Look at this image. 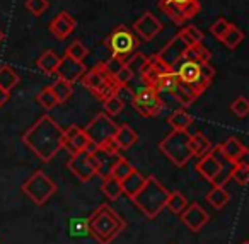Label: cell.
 Listing matches in <instances>:
<instances>
[{"label": "cell", "instance_id": "6da1fadb", "mask_svg": "<svg viewBox=\"0 0 249 244\" xmlns=\"http://www.w3.org/2000/svg\"><path fill=\"white\" fill-rule=\"evenodd\" d=\"M22 144L43 162H50L63 149V128L52 116H41L24 135Z\"/></svg>", "mask_w": 249, "mask_h": 244}, {"label": "cell", "instance_id": "7a4b0ae2", "mask_svg": "<svg viewBox=\"0 0 249 244\" xmlns=\"http://www.w3.org/2000/svg\"><path fill=\"white\" fill-rule=\"evenodd\" d=\"M87 222H89L90 236L99 241V244H111L126 227V222L109 205H99V208H96L89 215Z\"/></svg>", "mask_w": 249, "mask_h": 244}, {"label": "cell", "instance_id": "3957f363", "mask_svg": "<svg viewBox=\"0 0 249 244\" xmlns=\"http://www.w3.org/2000/svg\"><path fill=\"white\" fill-rule=\"evenodd\" d=\"M167 191L162 186V183L154 176H147L145 183L140 188V191L132 198V202L137 205V208L147 217V219H156L164 208H166Z\"/></svg>", "mask_w": 249, "mask_h": 244}, {"label": "cell", "instance_id": "277c9868", "mask_svg": "<svg viewBox=\"0 0 249 244\" xmlns=\"http://www.w3.org/2000/svg\"><path fill=\"white\" fill-rule=\"evenodd\" d=\"M159 150L173 162L176 168H184L193 157L190 147L188 130H173L159 142Z\"/></svg>", "mask_w": 249, "mask_h": 244}, {"label": "cell", "instance_id": "5b68a950", "mask_svg": "<svg viewBox=\"0 0 249 244\" xmlns=\"http://www.w3.org/2000/svg\"><path fill=\"white\" fill-rule=\"evenodd\" d=\"M139 45H140L139 36H135V33L132 29H128L123 24L116 26L106 38V46L111 52V56H118V58L124 60V62L133 53H137Z\"/></svg>", "mask_w": 249, "mask_h": 244}, {"label": "cell", "instance_id": "8992f818", "mask_svg": "<svg viewBox=\"0 0 249 244\" xmlns=\"http://www.w3.org/2000/svg\"><path fill=\"white\" fill-rule=\"evenodd\" d=\"M21 189L35 205L41 206L55 195L56 185L48 174H45V171H36L22 183Z\"/></svg>", "mask_w": 249, "mask_h": 244}, {"label": "cell", "instance_id": "52a82bcc", "mask_svg": "<svg viewBox=\"0 0 249 244\" xmlns=\"http://www.w3.org/2000/svg\"><path fill=\"white\" fill-rule=\"evenodd\" d=\"M132 106L140 116L154 118L160 114V111H162V108H164V103H162V99H160L159 93H157L154 87L143 86V87H139V89L133 93Z\"/></svg>", "mask_w": 249, "mask_h": 244}, {"label": "cell", "instance_id": "ba28073f", "mask_svg": "<svg viewBox=\"0 0 249 244\" xmlns=\"http://www.w3.org/2000/svg\"><path fill=\"white\" fill-rule=\"evenodd\" d=\"M118 130V125L113 121V118L107 116L106 113H99L87 123V127L84 128L86 135L89 137V140L92 144H96L97 147H104L106 144L113 142L114 133Z\"/></svg>", "mask_w": 249, "mask_h": 244}, {"label": "cell", "instance_id": "9c48e42d", "mask_svg": "<svg viewBox=\"0 0 249 244\" xmlns=\"http://www.w3.org/2000/svg\"><path fill=\"white\" fill-rule=\"evenodd\" d=\"M67 168L79 181L87 183L96 176V159L89 152L80 150L75 152V154H70Z\"/></svg>", "mask_w": 249, "mask_h": 244}, {"label": "cell", "instance_id": "30bf717a", "mask_svg": "<svg viewBox=\"0 0 249 244\" xmlns=\"http://www.w3.org/2000/svg\"><path fill=\"white\" fill-rule=\"evenodd\" d=\"M159 7H160V11L166 16H169L176 24H183L188 19H193L195 16L201 11V5L198 0H191L190 4H184V5H178V4H174V2H171V0H160Z\"/></svg>", "mask_w": 249, "mask_h": 244}, {"label": "cell", "instance_id": "8fae6325", "mask_svg": "<svg viewBox=\"0 0 249 244\" xmlns=\"http://www.w3.org/2000/svg\"><path fill=\"white\" fill-rule=\"evenodd\" d=\"M188 46L190 45H188L179 35H176L156 56L164 63V65H167L169 69L174 70V67L184 58V53H186Z\"/></svg>", "mask_w": 249, "mask_h": 244}, {"label": "cell", "instance_id": "7c38bea8", "mask_svg": "<svg viewBox=\"0 0 249 244\" xmlns=\"http://www.w3.org/2000/svg\"><path fill=\"white\" fill-rule=\"evenodd\" d=\"M200 70H201L200 62H195V60H188V58H183L174 67V72L178 74V79L183 84H188L198 96H200V91H198V86H200Z\"/></svg>", "mask_w": 249, "mask_h": 244}, {"label": "cell", "instance_id": "4fadbf2b", "mask_svg": "<svg viewBox=\"0 0 249 244\" xmlns=\"http://www.w3.org/2000/svg\"><path fill=\"white\" fill-rule=\"evenodd\" d=\"M224 162H225V159H224V155L220 154L218 145H217V147L212 149L208 154H205L203 157H200V161H198V164H196V171L203 179L212 181V179L217 176V172L220 171Z\"/></svg>", "mask_w": 249, "mask_h": 244}, {"label": "cell", "instance_id": "5bb4252c", "mask_svg": "<svg viewBox=\"0 0 249 244\" xmlns=\"http://www.w3.org/2000/svg\"><path fill=\"white\" fill-rule=\"evenodd\" d=\"M179 215L184 225L190 230H193V232H200L208 224V220H210V215H208V213L201 208V205H198V203H188L186 208H184Z\"/></svg>", "mask_w": 249, "mask_h": 244}, {"label": "cell", "instance_id": "9a60e30c", "mask_svg": "<svg viewBox=\"0 0 249 244\" xmlns=\"http://www.w3.org/2000/svg\"><path fill=\"white\" fill-rule=\"evenodd\" d=\"M133 31H135L137 36L142 38L143 41H152V39L162 31V22H160L152 12H145L142 18L135 21Z\"/></svg>", "mask_w": 249, "mask_h": 244}, {"label": "cell", "instance_id": "2e32d148", "mask_svg": "<svg viewBox=\"0 0 249 244\" xmlns=\"http://www.w3.org/2000/svg\"><path fill=\"white\" fill-rule=\"evenodd\" d=\"M84 74H86V65H84V62H77V60H72L67 55H63L62 58H60V63L55 70V75H58V79H63L70 84L80 80V77H82Z\"/></svg>", "mask_w": 249, "mask_h": 244}, {"label": "cell", "instance_id": "e0dca14e", "mask_svg": "<svg viewBox=\"0 0 249 244\" xmlns=\"http://www.w3.org/2000/svg\"><path fill=\"white\" fill-rule=\"evenodd\" d=\"M89 137L86 135L84 128L72 125L69 128H63V147L69 149L70 154H75V152L86 150V147L89 145Z\"/></svg>", "mask_w": 249, "mask_h": 244}, {"label": "cell", "instance_id": "ac0fdd59", "mask_svg": "<svg viewBox=\"0 0 249 244\" xmlns=\"http://www.w3.org/2000/svg\"><path fill=\"white\" fill-rule=\"evenodd\" d=\"M171 70L173 69H169L167 65H164L157 56H150V58H147V62H145V65L142 67V70H140V77H142V80L145 82V86L154 87V89H156L159 77L164 75V74H167V72H171Z\"/></svg>", "mask_w": 249, "mask_h": 244}, {"label": "cell", "instance_id": "d6986e66", "mask_svg": "<svg viewBox=\"0 0 249 244\" xmlns=\"http://www.w3.org/2000/svg\"><path fill=\"white\" fill-rule=\"evenodd\" d=\"M48 28H50V31H52V35L55 36V38L65 39V38H69L73 31H75L77 21L69 14V12L63 11V12H60L58 16H55V18L52 19V22H50Z\"/></svg>", "mask_w": 249, "mask_h": 244}, {"label": "cell", "instance_id": "ffe728a7", "mask_svg": "<svg viewBox=\"0 0 249 244\" xmlns=\"http://www.w3.org/2000/svg\"><path fill=\"white\" fill-rule=\"evenodd\" d=\"M94 159H96V176L99 178H107L113 172L114 164L118 162V159L121 157L120 154H114V152H107L106 149L99 147L94 152Z\"/></svg>", "mask_w": 249, "mask_h": 244}, {"label": "cell", "instance_id": "44dd1931", "mask_svg": "<svg viewBox=\"0 0 249 244\" xmlns=\"http://www.w3.org/2000/svg\"><path fill=\"white\" fill-rule=\"evenodd\" d=\"M218 150L220 154L224 155L225 161L229 162H237V161H242V157L248 155V149L237 140V138L231 137L224 142V144L218 145Z\"/></svg>", "mask_w": 249, "mask_h": 244}, {"label": "cell", "instance_id": "7402d4cb", "mask_svg": "<svg viewBox=\"0 0 249 244\" xmlns=\"http://www.w3.org/2000/svg\"><path fill=\"white\" fill-rule=\"evenodd\" d=\"M107 77H109V74L104 70L103 63H99V65H96L94 69L87 70V72L80 77V82H82V86L87 87L90 93H94V91H97L104 82H106Z\"/></svg>", "mask_w": 249, "mask_h": 244}, {"label": "cell", "instance_id": "603a6c76", "mask_svg": "<svg viewBox=\"0 0 249 244\" xmlns=\"http://www.w3.org/2000/svg\"><path fill=\"white\" fill-rule=\"evenodd\" d=\"M137 140H139V135H137V131L130 125H118V130L114 133L113 142L116 144V147L120 150H128L132 145L137 144Z\"/></svg>", "mask_w": 249, "mask_h": 244}, {"label": "cell", "instance_id": "cb8c5ba5", "mask_svg": "<svg viewBox=\"0 0 249 244\" xmlns=\"http://www.w3.org/2000/svg\"><path fill=\"white\" fill-rule=\"evenodd\" d=\"M143 183H145V176H142L135 169L132 174L126 176V178L121 181V195H126L130 200H132L133 196L140 191V188L143 186Z\"/></svg>", "mask_w": 249, "mask_h": 244}, {"label": "cell", "instance_id": "d4e9b609", "mask_svg": "<svg viewBox=\"0 0 249 244\" xmlns=\"http://www.w3.org/2000/svg\"><path fill=\"white\" fill-rule=\"evenodd\" d=\"M190 147H191V152H193V157H203L205 154L213 149L212 142L208 140V137L201 131H195L193 135H190Z\"/></svg>", "mask_w": 249, "mask_h": 244}, {"label": "cell", "instance_id": "484cf974", "mask_svg": "<svg viewBox=\"0 0 249 244\" xmlns=\"http://www.w3.org/2000/svg\"><path fill=\"white\" fill-rule=\"evenodd\" d=\"M60 58H62V56H60L56 52H53V50H46V52L41 53L39 58L36 60V65H38V69L41 70L43 74L52 75V74H55L56 67H58Z\"/></svg>", "mask_w": 249, "mask_h": 244}, {"label": "cell", "instance_id": "4316f807", "mask_svg": "<svg viewBox=\"0 0 249 244\" xmlns=\"http://www.w3.org/2000/svg\"><path fill=\"white\" fill-rule=\"evenodd\" d=\"M21 82V77L12 67L9 65H0V89L4 93L11 94L18 84Z\"/></svg>", "mask_w": 249, "mask_h": 244}, {"label": "cell", "instance_id": "83f0119b", "mask_svg": "<svg viewBox=\"0 0 249 244\" xmlns=\"http://www.w3.org/2000/svg\"><path fill=\"white\" fill-rule=\"evenodd\" d=\"M205 200H207L208 205H212L215 210H222L229 203L231 195H229V191L224 186H212L210 191L205 195Z\"/></svg>", "mask_w": 249, "mask_h": 244}, {"label": "cell", "instance_id": "f1b7e54d", "mask_svg": "<svg viewBox=\"0 0 249 244\" xmlns=\"http://www.w3.org/2000/svg\"><path fill=\"white\" fill-rule=\"evenodd\" d=\"M173 96H174V99L178 101V103L181 104L183 108H188V106H191V104L196 101V97H198V94L195 93L193 89H191L188 84H183L179 80V84L176 86V89L173 91Z\"/></svg>", "mask_w": 249, "mask_h": 244}, {"label": "cell", "instance_id": "f546056e", "mask_svg": "<svg viewBox=\"0 0 249 244\" xmlns=\"http://www.w3.org/2000/svg\"><path fill=\"white\" fill-rule=\"evenodd\" d=\"M167 123L173 127V130H188L193 125V116L184 110H176L169 114Z\"/></svg>", "mask_w": 249, "mask_h": 244}, {"label": "cell", "instance_id": "4dcf8cb0", "mask_svg": "<svg viewBox=\"0 0 249 244\" xmlns=\"http://www.w3.org/2000/svg\"><path fill=\"white\" fill-rule=\"evenodd\" d=\"M242 39H244V33H242L235 24H229L227 31L224 33V36L220 38V41L224 43L227 48L235 50L242 43Z\"/></svg>", "mask_w": 249, "mask_h": 244}, {"label": "cell", "instance_id": "1f68e13d", "mask_svg": "<svg viewBox=\"0 0 249 244\" xmlns=\"http://www.w3.org/2000/svg\"><path fill=\"white\" fill-rule=\"evenodd\" d=\"M50 87H52V91L55 93L56 99H58V104L69 101L73 94V84L67 82V80H63V79H56Z\"/></svg>", "mask_w": 249, "mask_h": 244}, {"label": "cell", "instance_id": "d6a6232c", "mask_svg": "<svg viewBox=\"0 0 249 244\" xmlns=\"http://www.w3.org/2000/svg\"><path fill=\"white\" fill-rule=\"evenodd\" d=\"M121 89H123V87H120V84H118L116 80H114V77L109 75L106 79V82H104L103 86H101L97 91H94L92 94L97 97V99L101 101V103H103V101H106L107 97H111L113 94H118Z\"/></svg>", "mask_w": 249, "mask_h": 244}, {"label": "cell", "instance_id": "836d02e7", "mask_svg": "<svg viewBox=\"0 0 249 244\" xmlns=\"http://www.w3.org/2000/svg\"><path fill=\"white\" fill-rule=\"evenodd\" d=\"M184 58L195 60V62H200V63H205V62H210L212 53H210V50L205 48L201 43H196V45L188 46L186 53H184Z\"/></svg>", "mask_w": 249, "mask_h": 244}, {"label": "cell", "instance_id": "e575fe53", "mask_svg": "<svg viewBox=\"0 0 249 244\" xmlns=\"http://www.w3.org/2000/svg\"><path fill=\"white\" fill-rule=\"evenodd\" d=\"M179 84V79H178V74L174 72V70H171V72L164 74V75L159 77V80H157V86H156V91L157 93H169L173 94V91L176 89V86Z\"/></svg>", "mask_w": 249, "mask_h": 244}, {"label": "cell", "instance_id": "d590c367", "mask_svg": "<svg viewBox=\"0 0 249 244\" xmlns=\"http://www.w3.org/2000/svg\"><path fill=\"white\" fill-rule=\"evenodd\" d=\"M248 178H249V166H248V162H246V161L232 162L231 179H234L237 185L246 186V185H248Z\"/></svg>", "mask_w": 249, "mask_h": 244}, {"label": "cell", "instance_id": "8d00e7d4", "mask_svg": "<svg viewBox=\"0 0 249 244\" xmlns=\"http://www.w3.org/2000/svg\"><path fill=\"white\" fill-rule=\"evenodd\" d=\"M186 205H188V200L183 193L181 191H169L167 200H166V206L171 210V212L176 213V215H179V213L186 208Z\"/></svg>", "mask_w": 249, "mask_h": 244}, {"label": "cell", "instance_id": "74e56055", "mask_svg": "<svg viewBox=\"0 0 249 244\" xmlns=\"http://www.w3.org/2000/svg\"><path fill=\"white\" fill-rule=\"evenodd\" d=\"M101 189H103V193L107 198L114 202V200H118L121 196V181L114 178V176H107V178L103 179Z\"/></svg>", "mask_w": 249, "mask_h": 244}, {"label": "cell", "instance_id": "f35d334b", "mask_svg": "<svg viewBox=\"0 0 249 244\" xmlns=\"http://www.w3.org/2000/svg\"><path fill=\"white\" fill-rule=\"evenodd\" d=\"M69 234H70V237L89 236L90 230H89V222H87V219H82V217L70 219L69 220Z\"/></svg>", "mask_w": 249, "mask_h": 244}, {"label": "cell", "instance_id": "ab89813d", "mask_svg": "<svg viewBox=\"0 0 249 244\" xmlns=\"http://www.w3.org/2000/svg\"><path fill=\"white\" fill-rule=\"evenodd\" d=\"M65 55L70 56L72 60H77V62H84L87 58V55H89V50H87V46L80 39H75V41H72L67 46Z\"/></svg>", "mask_w": 249, "mask_h": 244}, {"label": "cell", "instance_id": "60d3db41", "mask_svg": "<svg viewBox=\"0 0 249 244\" xmlns=\"http://www.w3.org/2000/svg\"><path fill=\"white\" fill-rule=\"evenodd\" d=\"M215 77V69L210 65V62H205L201 63V70H200V86H198V91L200 94H203L205 91L210 87L212 80Z\"/></svg>", "mask_w": 249, "mask_h": 244}, {"label": "cell", "instance_id": "b9f144b4", "mask_svg": "<svg viewBox=\"0 0 249 244\" xmlns=\"http://www.w3.org/2000/svg\"><path fill=\"white\" fill-rule=\"evenodd\" d=\"M103 108L106 110L107 116H116V114H120L124 108V103H123V99H121L120 93L113 94V96L107 97L106 101H103Z\"/></svg>", "mask_w": 249, "mask_h": 244}, {"label": "cell", "instance_id": "7bdbcfd3", "mask_svg": "<svg viewBox=\"0 0 249 244\" xmlns=\"http://www.w3.org/2000/svg\"><path fill=\"white\" fill-rule=\"evenodd\" d=\"M178 35H179L181 38H183L184 41H186L190 46L203 41V33L200 31V28H196V26H193V24H190V26H186V28H183L179 33H178Z\"/></svg>", "mask_w": 249, "mask_h": 244}, {"label": "cell", "instance_id": "ee69618b", "mask_svg": "<svg viewBox=\"0 0 249 244\" xmlns=\"http://www.w3.org/2000/svg\"><path fill=\"white\" fill-rule=\"evenodd\" d=\"M135 171V168H133V164L130 161H126L124 157H120L118 159V162L114 164L113 168V172H111V176H114L116 179H120V181H123L126 176H130L132 172Z\"/></svg>", "mask_w": 249, "mask_h": 244}, {"label": "cell", "instance_id": "f6af8a7d", "mask_svg": "<svg viewBox=\"0 0 249 244\" xmlns=\"http://www.w3.org/2000/svg\"><path fill=\"white\" fill-rule=\"evenodd\" d=\"M36 99H38V103L41 104L45 110H53V108L58 106V99H56L52 87H45V89L36 96Z\"/></svg>", "mask_w": 249, "mask_h": 244}, {"label": "cell", "instance_id": "bcb514c9", "mask_svg": "<svg viewBox=\"0 0 249 244\" xmlns=\"http://www.w3.org/2000/svg\"><path fill=\"white\" fill-rule=\"evenodd\" d=\"M231 111L232 114H235L237 118H246L249 114V103L244 96H239L237 99L232 101L231 104Z\"/></svg>", "mask_w": 249, "mask_h": 244}, {"label": "cell", "instance_id": "7dc6e473", "mask_svg": "<svg viewBox=\"0 0 249 244\" xmlns=\"http://www.w3.org/2000/svg\"><path fill=\"white\" fill-rule=\"evenodd\" d=\"M24 7L28 9L33 16L39 18V16H43L46 11H48L50 4H48V0H26Z\"/></svg>", "mask_w": 249, "mask_h": 244}, {"label": "cell", "instance_id": "c3c4849f", "mask_svg": "<svg viewBox=\"0 0 249 244\" xmlns=\"http://www.w3.org/2000/svg\"><path fill=\"white\" fill-rule=\"evenodd\" d=\"M231 168H232V162L225 161L224 164H222L220 171L217 172V176L210 181L212 186H225V183L231 179Z\"/></svg>", "mask_w": 249, "mask_h": 244}, {"label": "cell", "instance_id": "681fc988", "mask_svg": "<svg viewBox=\"0 0 249 244\" xmlns=\"http://www.w3.org/2000/svg\"><path fill=\"white\" fill-rule=\"evenodd\" d=\"M133 75H135V72H133V69H130L128 63H124L123 67L120 69V72L114 75V80H116L118 84H120V87H126L128 86V82L133 79Z\"/></svg>", "mask_w": 249, "mask_h": 244}, {"label": "cell", "instance_id": "f907efd6", "mask_svg": "<svg viewBox=\"0 0 249 244\" xmlns=\"http://www.w3.org/2000/svg\"><path fill=\"white\" fill-rule=\"evenodd\" d=\"M124 63H126L124 60L118 58V56H111L109 60H106V62L103 63V65H104V70H106L111 77H114L118 72H120V69L124 65Z\"/></svg>", "mask_w": 249, "mask_h": 244}, {"label": "cell", "instance_id": "816d5d0a", "mask_svg": "<svg viewBox=\"0 0 249 244\" xmlns=\"http://www.w3.org/2000/svg\"><path fill=\"white\" fill-rule=\"evenodd\" d=\"M229 24H231V22H229L227 19H224V18H218L217 21H215L213 24L210 26V33H212V35H213L217 39H220L222 36H224V33L227 31Z\"/></svg>", "mask_w": 249, "mask_h": 244}, {"label": "cell", "instance_id": "f5cc1de1", "mask_svg": "<svg viewBox=\"0 0 249 244\" xmlns=\"http://www.w3.org/2000/svg\"><path fill=\"white\" fill-rule=\"evenodd\" d=\"M7 101H9V94H7V93H4V91L0 89V108L4 106V104L7 103Z\"/></svg>", "mask_w": 249, "mask_h": 244}, {"label": "cell", "instance_id": "db71d44e", "mask_svg": "<svg viewBox=\"0 0 249 244\" xmlns=\"http://www.w3.org/2000/svg\"><path fill=\"white\" fill-rule=\"evenodd\" d=\"M171 2H174V4H178V5H184V4H190L191 0H171Z\"/></svg>", "mask_w": 249, "mask_h": 244}, {"label": "cell", "instance_id": "11a10c76", "mask_svg": "<svg viewBox=\"0 0 249 244\" xmlns=\"http://www.w3.org/2000/svg\"><path fill=\"white\" fill-rule=\"evenodd\" d=\"M4 39H5V35H4V31H2V29H0V43L4 41Z\"/></svg>", "mask_w": 249, "mask_h": 244}, {"label": "cell", "instance_id": "9f6ffc18", "mask_svg": "<svg viewBox=\"0 0 249 244\" xmlns=\"http://www.w3.org/2000/svg\"><path fill=\"white\" fill-rule=\"evenodd\" d=\"M242 244H249V243H248V241H244V243H242Z\"/></svg>", "mask_w": 249, "mask_h": 244}]
</instances>
